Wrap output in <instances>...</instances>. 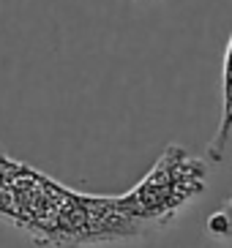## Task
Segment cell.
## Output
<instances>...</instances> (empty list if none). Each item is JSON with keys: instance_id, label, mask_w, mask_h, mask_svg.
I'll return each instance as SVG.
<instances>
[{"instance_id": "1", "label": "cell", "mask_w": 232, "mask_h": 248, "mask_svg": "<svg viewBox=\"0 0 232 248\" xmlns=\"http://www.w3.org/2000/svg\"><path fill=\"white\" fill-rule=\"evenodd\" d=\"M0 216L38 246L82 248L142 237L117 197H87L8 158L0 172Z\"/></svg>"}, {"instance_id": "5", "label": "cell", "mask_w": 232, "mask_h": 248, "mask_svg": "<svg viewBox=\"0 0 232 248\" xmlns=\"http://www.w3.org/2000/svg\"><path fill=\"white\" fill-rule=\"evenodd\" d=\"M6 161H8V155L3 153V147H0V172H3V167H6Z\"/></svg>"}, {"instance_id": "2", "label": "cell", "mask_w": 232, "mask_h": 248, "mask_svg": "<svg viewBox=\"0 0 232 248\" xmlns=\"http://www.w3.org/2000/svg\"><path fill=\"white\" fill-rule=\"evenodd\" d=\"M208 186V164L191 155L186 147L169 145L148 175L131 191L117 197L120 210L148 234L150 229H164L189 207Z\"/></svg>"}, {"instance_id": "3", "label": "cell", "mask_w": 232, "mask_h": 248, "mask_svg": "<svg viewBox=\"0 0 232 248\" xmlns=\"http://www.w3.org/2000/svg\"><path fill=\"white\" fill-rule=\"evenodd\" d=\"M230 137H232V33L224 52V68H221V123H218L216 137L208 142V158L211 161L224 158Z\"/></svg>"}, {"instance_id": "4", "label": "cell", "mask_w": 232, "mask_h": 248, "mask_svg": "<svg viewBox=\"0 0 232 248\" xmlns=\"http://www.w3.org/2000/svg\"><path fill=\"white\" fill-rule=\"evenodd\" d=\"M208 232L213 237H221V240H232V194L227 199V204L221 210H216L208 218Z\"/></svg>"}]
</instances>
